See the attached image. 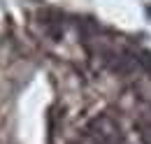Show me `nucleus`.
<instances>
[{"mask_svg":"<svg viewBox=\"0 0 151 144\" xmlns=\"http://www.w3.org/2000/svg\"><path fill=\"white\" fill-rule=\"evenodd\" d=\"M86 135L93 144H119L121 142V126L114 121L112 116L100 114L86 128Z\"/></svg>","mask_w":151,"mask_h":144,"instance_id":"nucleus-1","label":"nucleus"},{"mask_svg":"<svg viewBox=\"0 0 151 144\" xmlns=\"http://www.w3.org/2000/svg\"><path fill=\"white\" fill-rule=\"evenodd\" d=\"M137 130H139V137L144 144H151V116H144L139 123H137Z\"/></svg>","mask_w":151,"mask_h":144,"instance_id":"nucleus-2","label":"nucleus"}]
</instances>
